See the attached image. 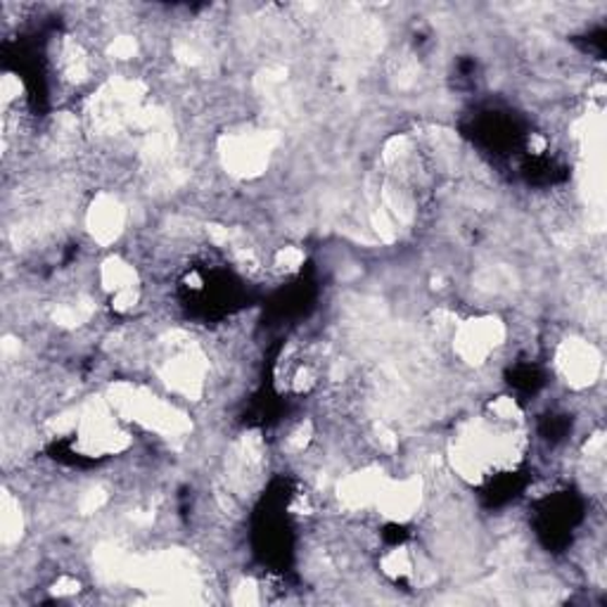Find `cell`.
<instances>
[{
    "label": "cell",
    "mask_w": 607,
    "mask_h": 607,
    "mask_svg": "<svg viewBox=\"0 0 607 607\" xmlns=\"http://www.w3.org/2000/svg\"><path fill=\"white\" fill-rule=\"evenodd\" d=\"M600 369V357L584 340H568L558 349V371L576 389L588 387Z\"/></svg>",
    "instance_id": "cell-1"
},
{
    "label": "cell",
    "mask_w": 607,
    "mask_h": 607,
    "mask_svg": "<svg viewBox=\"0 0 607 607\" xmlns=\"http://www.w3.org/2000/svg\"><path fill=\"white\" fill-rule=\"evenodd\" d=\"M124 207L109 195H101L89 211V229L101 245H109L124 231Z\"/></svg>",
    "instance_id": "cell-2"
}]
</instances>
